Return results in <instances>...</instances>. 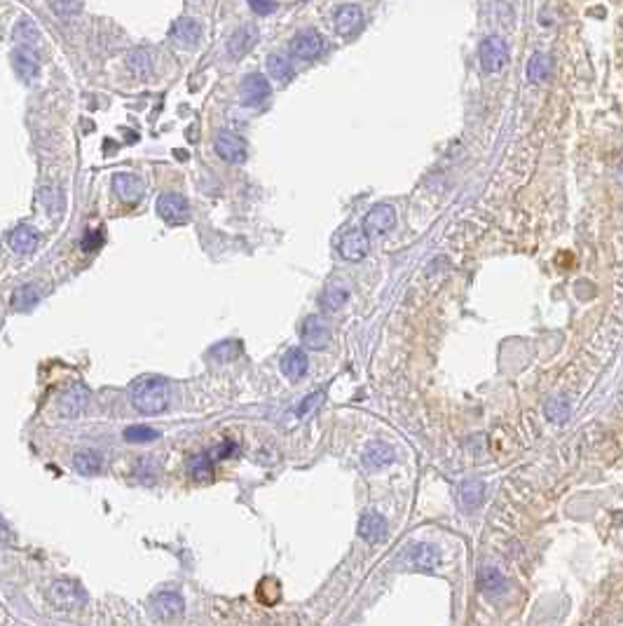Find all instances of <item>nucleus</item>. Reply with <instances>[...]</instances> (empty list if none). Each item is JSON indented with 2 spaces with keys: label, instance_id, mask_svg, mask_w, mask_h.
I'll return each mask as SVG.
<instances>
[{
  "label": "nucleus",
  "instance_id": "nucleus-36",
  "mask_svg": "<svg viewBox=\"0 0 623 626\" xmlns=\"http://www.w3.org/2000/svg\"><path fill=\"white\" fill-rule=\"evenodd\" d=\"M101 242H103V237H101V233H87V235H85V239H82V249H85V251H92V249H97Z\"/></svg>",
  "mask_w": 623,
  "mask_h": 626
},
{
  "label": "nucleus",
  "instance_id": "nucleus-10",
  "mask_svg": "<svg viewBox=\"0 0 623 626\" xmlns=\"http://www.w3.org/2000/svg\"><path fill=\"white\" fill-rule=\"evenodd\" d=\"M270 94H272L270 82H267L265 75H260V73H248L239 85V99H241V104H246V106H256L260 101H265Z\"/></svg>",
  "mask_w": 623,
  "mask_h": 626
},
{
  "label": "nucleus",
  "instance_id": "nucleus-20",
  "mask_svg": "<svg viewBox=\"0 0 623 626\" xmlns=\"http://www.w3.org/2000/svg\"><path fill=\"white\" fill-rule=\"evenodd\" d=\"M10 249L14 253H31L35 249V244H38V233L31 228V226H17L14 230L10 233V239H8Z\"/></svg>",
  "mask_w": 623,
  "mask_h": 626
},
{
  "label": "nucleus",
  "instance_id": "nucleus-27",
  "mask_svg": "<svg viewBox=\"0 0 623 626\" xmlns=\"http://www.w3.org/2000/svg\"><path fill=\"white\" fill-rule=\"evenodd\" d=\"M101 464H103V460H101L99 453H94V451H80L78 456L73 458V467L85 476L99 474Z\"/></svg>",
  "mask_w": 623,
  "mask_h": 626
},
{
  "label": "nucleus",
  "instance_id": "nucleus-4",
  "mask_svg": "<svg viewBox=\"0 0 623 626\" xmlns=\"http://www.w3.org/2000/svg\"><path fill=\"white\" fill-rule=\"evenodd\" d=\"M157 214L169 226H186L190 221V204L183 195L164 193L157 199Z\"/></svg>",
  "mask_w": 623,
  "mask_h": 626
},
{
  "label": "nucleus",
  "instance_id": "nucleus-34",
  "mask_svg": "<svg viewBox=\"0 0 623 626\" xmlns=\"http://www.w3.org/2000/svg\"><path fill=\"white\" fill-rule=\"evenodd\" d=\"M211 467H213V460H211L209 453H201V456H195L192 460H190V469H192V474L197 478L209 476Z\"/></svg>",
  "mask_w": 623,
  "mask_h": 626
},
{
  "label": "nucleus",
  "instance_id": "nucleus-6",
  "mask_svg": "<svg viewBox=\"0 0 623 626\" xmlns=\"http://www.w3.org/2000/svg\"><path fill=\"white\" fill-rule=\"evenodd\" d=\"M213 150H216V155L225 159V162L239 164L246 159V141L233 132H221L216 137V141H213Z\"/></svg>",
  "mask_w": 623,
  "mask_h": 626
},
{
  "label": "nucleus",
  "instance_id": "nucleus-21",
  "mask_svg": "<svg viewBox=\"0 0 623 626\" xmlns=\"http://www.w3.org/2000/svg\"><path fill=\"white\" fill-rule=\"evenodd\" d=\"M152 605H155V612H157L159 619H176V617H181L183 615V607H186L183 598L176 591L159 594Z\"/></svg>",
  "mask_w": 623,
  "mask_h": 626
},
{
  "label": "nucleus",
  "instance_id": "nucleus-38",
  "mask_svg": "<svg viewBox=\"0 0 623 626\" xmlns=\"http://www.w3.org/2000/svg\"><path fill=\"white\" fill-rule=\"evenodd\" d=\"M52 10L55 12H75V10H80V5H59V3H55L52 5Z\"/></svg>",
  "mask_w": 623,
  "mask_h": 626
},
{
  "label": "nucleus",
  "instance_id": "nucleus-31",
  "mask_svg": "<svg viewBox=\"0 0 623 626\" xmlns=\"http://www.w3.org/2000/svg\"><path fill=\"white\" fill-rule=\"evenodd\" d=\"M546 418L553 422H565L569 418V401L567 397L557 394V397L546 401Z\"/></svg>",
  "mask_w": 623,
  "mask_h": 626
},
{
  "label": "nucleus",
  "instance_id": "nucleus-5",
  "mask_svg": "<svg viewBox=\"0 0 623 626\" xmlns=\"http://www.w3.org/2000/svg\"><path fill=\"white\" fill-rule=\"evenodd\" d=\"M50 600H52V605H55L57 610L70 612V610H80V607L85 605L87 596H85V591H82V589L75 582L59 580V582L52 584Z\"/></svg>",
  "mask_w": 623,
  "mask_h": 626
},
{
  "label": "nucleus",
  "instance_id": "nucleus-22",
  "mask_svg": "<svg viewBox=\"0 0 623 626\" xmlns=\"http://www.w3.org/2000/svg\"><path fill=\"white\" fill-rule=\"evenodd\" d=\"M307 366H310V362H307L305 352L298 350V347L288 350L281 357V371H284V375H286L288 380H300V378L307 373Z\"/></svg>",
  "mask_w": 623,
  "mask_h": 626
},
{
  "label": "nucleus",
  "instance_id": "nucleus-32",
  "mask_svg": "<svg viewBox=\"0 0 623 626\" xmlns=\"http://www.w3.org/2000/svg\"><path fill=\"white\" fill-rule=\"evenodd\" d=\"M157 436H159L157 429L146 427V424H134V427L124 429V439H127L129 444H146V441H155Z\"/></svg>",
  "mask_w": 623,
  "mask_h": 626
},
{
  "label": "nucleus",
  "instance_id": "nucleus-7",
  "mask_svg": "<svg viewBox=\"0 0 623 626\" xmlns=\"http://www.w3.org/2000/svg\"><path fill=\"white\" fill-rule=\"evenodd\" d=\"M322 50H324V38L314 28H305V31H300L290 40V52H293V57L302 59V61L317 59L322 55Z\"/></svg>",
  "mask_w": 623,
  "mask_h": 626
},
{
  "label": "nucleus",
  "instance_id": "nucleus-8",
  "mask_svg": "<svg viewBox=\"0 0 623 626\" xmlns=\"http://www.w3.org/2000/svg\"><path fill=\"white\" fill-rule=\"evenodd\" d=\"M368 246H370V239H368V235L364 233V228L347 230L340 239V253L349 263H356V261H361V258H366Z\"/></svg>",
  "mask_w": 623,
  "mask_h": 626
},
{
  "label": "nucleus",
  "instance_id": "nucleus-39",
  "mask_svg": "<svg viewBox=\"0 0 623 626\" xmlns=\"http://www.w3.org/2000/svg\"><path fill=\"white\" fill-rule=\"evenodd\" d=\"M8 537H10L8 528H5V523L0 521V545H3V542H8Z\"/></svg>",
  "mask_w": 623,
  "mask_h": 626
},
{
  "label": "nucleus",
  "instance_id": "nucleus-33",
  "mask_svg": "<svg viewBox=\"0 0 623 626\" xmlns=\"http://www.w3.org/2000/svg\"><path fill=\"white\" fill-rule=\"evenodd\" d=\"M129 66L134 68V73L136 75H148L150 73V55H146L144 50H136V52H132V57H129Z\"/></svg>",
  "mask_w": 623,
  "mask_h": 626
},
{
  "label": "nucleus",
  "instance_id": "nucleus-12",
  "mask_svg": "<svg viewBox=\"0 0 623 626\" xmlns=\"http://www.w3.org/2000/svg\"><path fill=\"white\" fill-rule=\"evenodd\" d=\"M89 404V394L82 385H73L68 387L66 392L61 394V401H59V411H61L63 418H80L85 413Z\"/></svg>",
  "mask_w": 623,
  "mask_h": 626
},
{
  "label": "nucleus",
  "instance_id": "nucleus-19",
  "mask_svg": "<svg viewBox=\"0 0 623 626\" xmlns=\"http://www.w3.org/2000/svg\"><path fill=\"white\" fill-rule=\"evenodd\" d=\"M12 63H14V70L17 75H21V80H33L35 75H38V59H35L33 50H28V47H17L14 52H12Z\"/></svg>",
  "mask_w": 623,
  "mask_h": 626
},
{
  "label": "nucleus",
  "instance_id": "nucleus-9",
  "mask_svg": "<svg viewBox=\"0 0 623 626\" xmlns=\"http://www.w3.org/2000/svg\"><path fill=\"white\" fill-rule=\"evenodd\" d=\"M394 226H396L394 206H389V204H377V206H373V209L366 214L364 233H366V235H387Z\"/></svg>",
  "mask_w": 623,
  "mask_h": 626
},
{
  "label": "nucleus",
  "instance_id": "nucleus-28",
  "mask_svg": "<svg viewBox=\"0 0 623 626\" xmlns=\"http://www.w3.org/2000/svg\"><path fill=\"white\" fill-rule=\"evenodd\" d=\"M267 73L279 82H286L293 75V66H290V59L284 55H270L267 57Z\"/></svg>",
  "mask_w": 623,
  "mask_h": 626
},
{
  "label": "nucleus",
  "instance_id": "nucleus-24",
  "mask_svg": "<svg viewBox=\"0 0 623 626\" xmlns=\"http://www.w3.org/2000/svg\"><path fill=\"white\" fill-rule=\"evenodd\" d=\"M478 584H480V589H483L485 594H492V596L504 594V591H506V587H508L506 577H504L497 568H483V570H480Z\"/></svg>",
  "mask_w": 623,
  "mask_h": 626
},
{
  "label": "nucleus",
  "instance_id": "nucleus-3",
  "mask_svg": "<svg viewBox=\"0 0 623 626\" xmlns=\"http://www.w3.org/2000/svg\"><path fill=\"white\" fill-rule=\"evenodd\" d=\"M478 59L485 73H500L508 61V45L500 35H490L478 47Z\"/></svg>",
  "mask_w": 623,
  "mask_h": 626
},
{
  "label": "nucleus",
  "instance_id": "nucleus-30",
  "mask_svg": "<svg viewBox=\"0 0 623 626\" xmlns=\"http://www.w3.org/2000/svg\"><path fill=\"white\" fill-rule=\"evenodd\" d=\"M38 298H40V288L35 286V284H23V286H19L14 291V310H28V308H33L35 303H38Z\"/></svg>",
  "mask_w": 623,
  "mask_h": 626
},
{
  "label": "nucleus",
  "instance_id": "nucleus-18",
  "mask_svg": "<svg viewBox=\"0 0 623 626\" xmlns=\"http://www.w3.org/2000/svg\"><path fill=\"white\" fill-rule=\"evenodd\" d=\"M396 453L389 444H382V441H375L364 451V464L368 469H382L387 464L394 462Z\"/></svg>",
  "mask_w": 623,
  "mask_h": 626
},
{
  "label": "nucleus",
  "instance_id": "nucleus-15",
  "mask_svg": "<svg viewBox=\"0 0 623 626\" xmlns=\"http://www.w3.org/2000/svg\"><path fill=\"white\" fill-rule=\"evenodd\" d=\"M112 190H115L117 197L122 202H139L141 195H144V183H141L139 176L134 174H115L112 176Z\"/></svg>",
  "mask_w": 623,
  "mask_h": 626
},
{
  "label": "nucleus",
  "instance_id": "nucleus-17",
  "mask_svg": "<svg viewBox=\"0 0 623 626\" xmlns=\"http://www.w3.org/2000/svg\"><path fill=\"white\" fill-rule=\"evenodd\" d=\"M359 535L366 542H382L387 537V521L377 511H368L359 521Z\"/></svg>",
  "mask_w": 623,
  "mask_h": 626
},
{
  "label": "nucleus",
  "instance_id": "nucleus-26",
  "mask_svg": "<svg viewBox=\"0 0 623 626\" xmlns=\"http://www.w3.org/2000/svg\"><path fill=\"white\" fill-rule=\"evenodd\" d=\"M551 70H553V61H551L548 55H534L530 61H527V78L532 82L548 80Z\"/></svg>",
  "mask_w": 623,
  "mask_h": 626
},
{
  "label": "nucleus",
  "instance_id": "nucleus-35",
  "mask_svg": "<svg viewBox=\"0 0 623 626\" xmlns=\"http://www.w3.org/2000/svg\"><path fill=\"white\" fill-rule=\"evenodd\" d=\"M322 401H324V392H312L310 397H307V399L298 406V415H300V418H307L310 413H314V411L319 409V404H322Z\"/></svg>",
  "mask_w": 623,
  "mask_h": 626
},
{
  "label": "nucleus",
  "instance_id": "nucleus-1",
  "mask_svg": "<svg viewBox=\"0 0 623 626\" xmlns=\"http://www.w3.org/2000/svg\"><path fill=\"white\" fill-rule=\"evenodd\" d=\"M129 394H132L134 409L146 415H159L169 404V385L159 375H144L134 380Z\"/></svg>",
  "mask_w": 623,
  "mask_h": 626
},
{
  "label": "nucleus",
  "instance_id": "nucleus-23",
  "mask_svg": "<svg viewBox=\"0 0 623 626\" xmlns=\"http://www.w3.org/2000/svg\"><path fill=\"white\" fill-rule=\"evenodd\" d=\"M349 300V286L342 280H333L322 293V305L326 310H340Z\"/></svg>",
  "mask_w": 623,
  "mask_h": 626
},
{
  "label": "nucleus",
  "instance_id": "nucleus-13",
  "mask_svg": "<svg viewBox=\"0 0 623 626\" xmlns=\"http://www.w3.org/2000/svg\"><path fill=\"white\" fill-rule=\"evenodd\" d=\"M171 38H174L176 45L186 47V50H192V47H197L199 38H201V23L197 19H192V17H183V19H178L174 23V28H171Z\"/></svg>",
  "mask_w": 623,
  "mask_h": 626
},
{
  "label": "nucleus",
  "instance_id": "nucleus-29",
  "mask_svg": "<svg viewBox=\"0 0 623 626\" xmlns=\"http://www.w3.org/2000/svg\"><path fill=\"white\" fill-rule=\"evenodd\" d=\"M14 38L21 43L19 47H28V50H33V45H38V43H40V31H38V26H35L33 21L23 19V21L17 23Z\"/></svg>",
  "mask_w": 623,
  "mask_h": 626
},
{
  "label": "nucleus",
  "instance_id": "nucleus-16",
  "mask_svg": "<svg viewBox=\"0 0 623 626\" xmlns=\"http://www.w3.org/2000/svg\"><path fill=\"white\" fill-rule=\"evenodd\" d=\"M256 43H258L256 26H241V28H237L233 35H230L228 52H230V57L239 59V57H244L246 52H251V47L256 45Z\"/></svg>",
  "mask_w": 623,
  "mask_h": 626
},
{
  "label": "nucleus",
  "instance_id": "nucleus-11",
  "mask_svg": "<svg viewBox=\"0 0 623 626\" xmlns=\"http://www.w3.org/2000/svg\"><path fill=\"white\" fill-rule=\"evenodd\" d=\"M300 335L305 347H310V350H324L330 342V329L322 317H307L305 324H302Z\"/></svg>",
  "mask_w": 623,
  "mask_h": 626
},
{
  "label": "nucleus",
  "instance_id": "nucleus-2",
  "mask_svg": "<svg viewBox=\"0 0 623 626\" xmlns=\"http://www.w3.org/2000/svg\"><path fill=\"white\" fill-rule=\"evenodd\" d=\"M441 563V551L434 545L426 542H413L396 556L394 565L396 570H417V572H431Z\"/></svg>",
  "mask_w": 623,
  "mask_h": 626
},
{
  "label": "nucleus",
  "instance_id": "nucleus-37",
  "mask_svg": "<svg viewBox=\"0 0 623 626\" xmlns=\"http://www.w3.org/2000/svg\"><path fill=\"white\" fill-rule=\"evenodd\" d=\"M251 10L256 12V14H272V12L277 10V3H258V0H253L251 3Z\"/></svg>",
  "mask_w": 623,
  "mask_h": 626
},
{
  "label": "nucleus",
  "instance_id": "nucleus-14",
  "mask_svg": "<svg viewBox=\"0 0 623 626\" xmlns=\"http://www.w3.org/2000/svg\"><path fill=\"white\" fill-rule=\"evenodd\" d=\"M361 26H364V12H361L359 5H342V8H337L335 12L337 35L347 38V35H354Z\"/></svg>",
  "mask_w": 623,
  "mask_h": 626
},
{
  "label": "nucleus",
  "instance_id": "nucleus-25",
  "mask_svg": "<svg viewBox=\"0 0 623 626\" xmlns=\"http://www.w3.org/2000/svg\"><path fill=\"white\" fill-rule=\"evenodd\" d=\"M459 498H462V505L466 507V509H476V507L483 505L485 500V483L478 481V478H471V481H464L459 488Z\"/></svg>",
  "mask_w": 623,
  "mask_h": 626
}]
</instances>
